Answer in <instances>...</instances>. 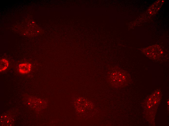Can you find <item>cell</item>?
<instances>
[{
    "mask_svg": "<svg viewBox=\"0 0 169 126\" xmlns=\"http://www.w3.org/2000/svg\"><path fill=\"white\" fill-rule=\"evenodd\" d=\"M32 66L30 63H20L18 66L19 72L22 74H27L31 71Z\"/></svg>",
    "mask_w": 169,
    "mask_h": 126,
    "instance_id": "3957f363",
    "label": "cell"
},
{
    "mask_svg": "<svg viewBox=\"0 0 169 126\" xmlns=\"http://www.w3.org/2000/svg\"><path fill=\"white\" fill-rule=\"evenodd\" d=\"M107 80L114 87H121L127 85L129 81L128 74L118 66L111 67L108 72Z\"/></svg>",
    "mask_w": 169,
    "mask_h": 126,
    "instance_id": "6da1fadb",
    "label": "cell"
},
{
    "mask_svg": "<svg viewBox=\"0 0 169 126\" xmlns=\"http://www.w3.org/2000/svg\"><path fill=\"white\" fill-rule=\"evenodd\" d=\"M142 52L150 59L154 60H158L162 56L163 51L158 45H153L143 49Z\"/></svg>",
    "mask_w": 169,
    "mask_h": 126,
    "instance_id": "7a4b0ae2",
    "label": "cell"
},
{
    "mask_svg": "<svg viewBox=\"0 0 169 126\" xmlns=\"http://www.w3.org/2000/svg\"><path fill=\"white\" fill-rule=\"evenodd\" d=\"M8 61L5 58L1 59L0 61V71L1 72L5 71L9 66Z\"/></svg>",
    "mask_w": 169,
    "mask_h": 126,
    "instance_id": "277c9868",
    "label": "cell"
},
{
    "mask_svg": "<svg viewBox=\"0 0 169 126\" xmlns=\"http://www.w3.org/2000/svg\"><path fill=\"white\" fill-rule=\"evenodd\" d=\"M163 1H157L154 4L152 5V6L150 7V10H152L150 11H151V12L154 9L153 13H155L157 12V11H158V10L160 9V8H161V6L162 5Z\"/></svg>",
    "mask_w": 169,
    "mask_h": 126,
    "instance_id": "5b68a950",
    "label": "cell"
}]
</instances>
